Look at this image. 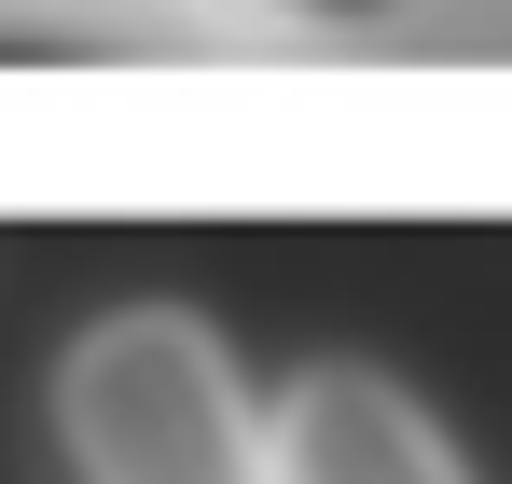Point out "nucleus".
Masks as SVG:
<instances>
[{
	"mask_svg": "<svg viewBox=\"0 0 512 484\" xmlns=\"http://www.w3.org/2000/svg\"><path fill=\"white\" fill-rule=\"evenodd\" d=\"M277 484H471V471L374 360H319L277 402Z\"/></svg>",
	"mask_w": 512,
	"mask_h": 484,
	"instance_id": "nucleus-2",
	"label": "nucleus"
},
{
	"mask_svg": "<svg viewBox=\"0 0 512 484\" xmlns=\"http://www.w3.org/2000/svg\"><path fill=\"white\" fill-rule=\"evenodd\" d=\"M56 429L84 484H263L277 471V429L236 402L208 319L180 305H111L56 374Z\"/></svg>",
	"mask_w": 512,
	"mask_h": 484,
	"instance_id": "nucleus-1",
	"label": "nucleus"
},
{
	"mask_svg": "<svg viewBox=\"0 0 512 484\" xmlns=\"http://www.w3.org/2000/svg\"><path fill=\"white\" fill-rule=\"evenodd\" d=\"M305 14H388V0H305Z\"/></svg>",
	"mask_w": 512,
	"mask_h": 484,
	"instance_id": "nucleus-3",
	"label": "nucleus"
}]
</instances>
